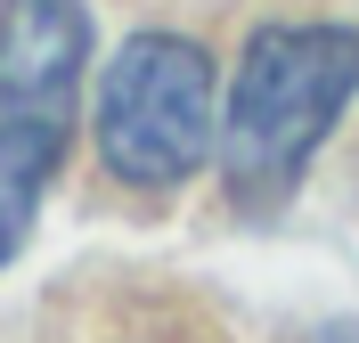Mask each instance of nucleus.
Wrapping results in <instances>:
<instances>
[{"mask_svg": "<svg viewBox=\"0 0 359 343\" xmlns=\"http://www.w3.org/2000/svg\"><path fill=\"white\" fill-rule=\"evenodd\" d=\"M57 156H66V139H49V131H0V262L33 237V213H41Z\"/></svg>", "mask_w": 359, "mask_h": 343, "instance_id": "nucleus-4", "label": "nucleus"}, {"mask_svg": "<svg viewBox=\"0 0 359 343\" xmlns=\"http://www.w3.org/2000/svg\"><path fill=\"white\" fill-rule=\"evenodd\" d=\"M212 58L180 33H139L114 49L98 90V156L131 188H180L212 156Z\"/></svg>", "mask_w": 359, "mask_h": 343, "instance_id": "nucleus-2", "label": "nucleus"}, {"mask_svg": "<svg viewBox=\"0 0 359 343\" xmlns=\"http://www.w3.org/2000/svg\"><path fill=\"white\" fill-rule=\"evenodd\" d=\"M90 66L82 0H0V131H74V90Z\"/></svg>", "mask_w": 359, "mask_h": 343, "instance_id": "nucleus-3", "label": "nucleus"}, {"mask_svg": "<svg viewBox=\"0 0 359 343\" xmlns=\"http://www.w3.org/2000/svg\"><path fill=\"white\" fill-rule=\"evenodd\" d=\"M359 90V33L351 25H262L245 41L237 90L221 123V172L245 213L286 205L311 172L327 131L343 123Z\"/></svg>", "mask_w": 359, "mask_h": 343, "instance_id": "nucleus-1", "label": "nucleus"}]
</instances>
